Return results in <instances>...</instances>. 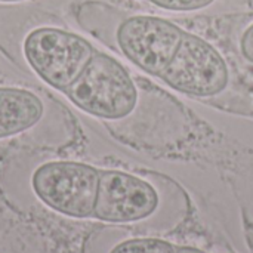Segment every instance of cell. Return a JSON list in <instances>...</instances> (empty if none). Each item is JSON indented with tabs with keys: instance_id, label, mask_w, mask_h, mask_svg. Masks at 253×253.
<instances>
[{
	"instance_id": "obj_1",
	"label": "cell",
	"mask_w": 253,
	"mask_h": 253,
	"mask_svg": "<svg viewBox=\"0 0 253 253\" xmlns=\"http://www.w3.org/2000/svg\"><path fill=\"white\" fill-rule=\"evenodd\" d=\"M64 93L79 110L102 120H123L139 102L138 86L126 67L99 50Z\"/></svg>"
},
{
	"instance_id": "obj_2",
	"label": "cell",
	"mask_w": 253,
	"mask_h": 253,
	"mask_svg": "<svg viewBox=\"0 0 253 253\" xmlns=\"http://www.w3.org/2000/svg\"><path fill=\"white\" fill-rule=\"evenodd\" d=\"M22 49L37 77L62 93L80 77L96 52L82 36L56 27L30 31Z\"/></svg>"
},
{
	"instance_id": "obj_3",
	"label": "cell",
	"mask_w": 253,
	"mask_h": 253,
	"mask_svg": "<svg viewBox=\"0 0 253 253\" xmlns=\"http://www.w3.org/2000/svg\"><path fill=\"white\" fill-rule=\"evenodd\" d=\"M184 33L166 18L120 13L110 44L145 74L160 77L173 59Z\"/></svg>"
},
{
	"instance_id": "obj_4",
	"label": "cell",
	"mask_w": 253,
	"mask_h": 253,
	"mask_svg": "<svg viewBox=\"0 0 253 253\" xmlns=\"http://www.w3.org/2000/svg\"><path fill=\"white\" fill-rule=\"evenodd\" d=\"M165 190L157 181L135 173L101 169L93 218L108 224H142L163 209Z\"/></svg>"
},
{
	"instance_id": "obj_5",
	"label": "cell",
	"mask_w": 253,
	"mask_h": 253,
	"mask_svg": "<svg viewBox=\"0 0 253 253\" xmlns=\"http://www.w3.org/2000/svg\"><path fill=\"white\" fill-rule=\"evenodd\" d=\"M99 170L80 162H49L36 169L31 185L52 211L76 219L93 218Z\"/></svg>"
},
{
	"instance_id": "obj_6",
	"label": "cell",
	"mask_w": 253,
	"mask_h": 253,
	"mask_svg": "<svg viewBox=\"0 0 253 253\" xmlns=\"http://www.w3.org/2000/svg\"><path fill=\"white\" fill-rule=\"evenodd\" d=\"M159 79L185 96L213 98L227 89L230 68L213 44L185 31L173 59Z\"/></svg>"
},
{
	"instance_id": "obj_7",
	"label": "cell",
	"mask_w": 253,
	"mask_h": 253,
	"mask_svg": "<svg viewBox=\"0 0 253 253\" xmlns=\"http://www.w3.org/2000/svg\"><path fill=\"white\" fill-rule=\"evenodd\" d=\"M42 99L21 87L0 86V139L34 127L43 117Z\"/></svg>"
},
{
	"instance_id": "obj_8",
	"label": "cell",
	"mask_w": 253,
	"mask_h": 253,
	"mask_svg": "<svg viewBox=\"0 0 253 253\" xmlns=\"http://www.w3.org/2000/svg\"><path fill=\"white\" fill-rule=\"evenodd\" d=\"M110 253H175V245L157 237H133L117 243Z\"/></svg>"
},
{
	"instance_id": "obj_9",
	"label": "cell",
	"mask_w": 253,
	"mask_h": 253,
	"mask_svg": "<svg viewBox=\"0 0 253 253\" xmlns=\"http://www.w3.org/2000/svg\"><path fill=\"white\" fill-rule=\"evenodd\" d=\"M150 1L170 12H194L211 6L215 0H150Z\"/></svg>"
},
{
	"instance_id": "obj_10",
	"label": "cell",
	"mask_w": 253,
	"mask_h": 253,
	"mask_svg": "<svg viewBox=\"0 0 253 253\" xmlns=\"http://www.w3.org/2000/svg\"><path fill=\"white\" fill-rule=\"evenodd\" d=\"M240 50L245 59L253 64V22L245 30L240 39Z\"/></svg>"
},
{
	"instance_id": "obj_11",
	"label": "cell",
	"mask_w": 253,
	"mask_h": 253,
	"mask_svg": "<svg viewBox=\"0 0 253 253\" xmlns=\"http://www.w3.org/2000/svg\"><path fill=\"white\" fill-rule=\"evenodd\" d=\"M175 253H209L193 246H175Z\"/></svg>"
},
{
	"instance_id": "obj_12",
	"label": "cell",
	"mask_w": 253,
	"mask_h": 253,
	"mask_svg": "<svg viewBox=\"0 0 253 253\" xmlns=\"http://www.w3.org/2000/svg\"><path fill=\"white\" fill-rule=\"evenodd\" d=\"M0 1H22V0H0Z\"/></svg>"
}]
</instances>
